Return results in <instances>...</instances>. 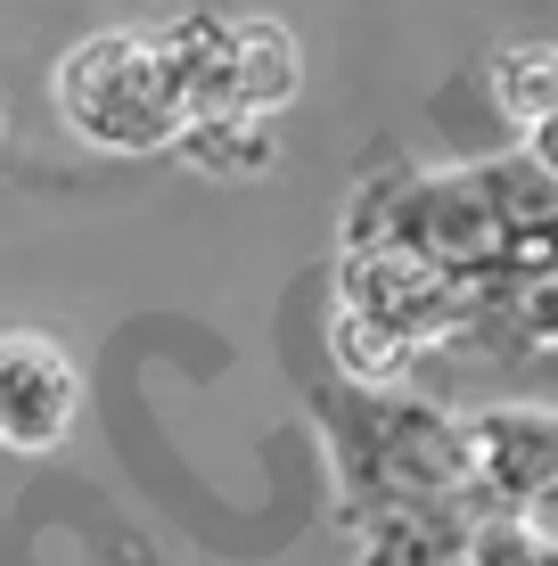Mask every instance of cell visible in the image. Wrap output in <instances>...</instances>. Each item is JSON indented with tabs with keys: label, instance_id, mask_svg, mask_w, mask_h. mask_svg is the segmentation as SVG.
Returning <instances> with one entry per match:
<instances>
[{
	"label": "cell",
	"instance_id": "obj_10",
	"mask_svg": "<svg viewBox=\"0 0 558 566\" xmlns=\"http://www.w3.org/2000/svg\"><path fill=\"white\" fill-rule=\"evenodd\" d=\"M460 566H558V517H476Z\"/></svg>",
	"mask_w": 558,
	"mask_h": 566
},
{
	"label": "cell",
	"instance_id": "obj_6",
	"mask_svg": "<svg viewBox=\"0 0 558 566\" xmlns=\"http://www.w3.org/2000/svg\"><path fill=\"white\" fill-rule=\"evenodd\" d=\"M452 452H460L468 517H558V411L550 402L460 411Z\"/></svg>",
	"mask_w": 558,
	"mask_h": 566
},
{
	"label": "cell",
	"instance_id": "obj_1",
	"mask_svg": "<svg viewBox=\"0 0 558 566\" xmlns=\"http://www.w3.org/2000/svg\"><path fill=\"white\" fill-rule=\"evenodd\" d=\"M452 419L460 411H444L419 386H387V395L329 386L320 395L345 566H460L476 517L460 501Z\"/></svg>",
	"mask_w": 558,
	"mask_h": 566
},
{
	"label": "cell",
	"instance_id": "obj_9",
	"mask_svg": "<svg viewBox=\"0 0 558 566\" xmlns=\"http://www.w3.org/2000/svg\"><path fill=\"white\" fill-rule=\"evenodd\" d=\"M172 148H181V165L214 172V181H246V172H272L280 132L272 124H189Z\"/></svg>",
	"mask_w": 558,
	"mask_h": 566
},
{
	"label": "cell",
	"instance_id": "obj_4",
	"mask_svg": "<svg viewBox=\"0 0 558 566\" xmlns=\"http://www.w3.org/2000/svg\"><path fill=\"white\" fill-rule=\"evenodd\" d=\"M50 107L74 140L107 156H165L181 140V107L165 91V66L140 25H99L83 33L50 74Z\"/></svg>",
	"mask_w": 558,
	"mask_h": 566
},
{
	"label": "cell",
	"instance_id": "obj_7",
	"mask_svg": "<svg viewBox=\"0 0 558 566\" xmlns=\"http://www.w3.org/2000/svg\"><path fill=\"white\" fill-rule=\"evenodd\" d=\"M83 419V369L42 328H9L0 337V452L42 460L74 436Z\"/></svg>",
	"mask_w": 558,
	"mask_h": 566
},
{
	"label": "cell",
	"instance_id": "obj_5",
	"mask_svg": "<svg viewBox=\"0 0 558 566\" xmlns=\"http://www.w3.org/2000/svg\"><path fill=\"white\" fill-rule=\"evenodd\" d=\"M329 312L378 328V337H394L402 354L428 369L435 354H460V345H468L476 280H452V271L411 263V255H345V247H337Z\"/></svg>",
	"mask_w": 558,
	"mask_h": 566
},
{
	"label": "cell",
	"instance_id": "obj_3",
	"mask_svg": "<svg viewBox=\"0 0 558 566\" xmlns=\"http://www.w3.org/2000/svg\"><path fill=\"white\" fill-rule=\"evenodd\" d=\"M148 50L165 66V91L189 124H272L304 91V50L263 9H172L148 17Z\"/></svg>",
	"mask_w": 558,
	"mask_h": 566
},
{
	"label": "cell",
	"instance_id": "obj_8",
	"mask_svg": "<svg viewBox=\"0 0 558 566\" xmlns=\"http://www.w3.org/2000/svg\"><path fill=\"white\" fill-rule=\"evenodd\" d=\"M493 99H502V115L517 124V148L550 156V124H558V57H550V42H526V50L493 57Z\"/></svg>",
	"mask_w": 558,
	"mask_h": 566
},
{
	"label": "cell",
	"instance_id": "obj_2",
	"mask_svg": "<svg viewBox=\"0 0 558 566\" xmlns=\"http://www.w3.org/2000/svg\"><path fill=\"white\" fill-rule=\"evenodd\" d=\"M558 172L543 148H502L468 165H411L370 156L345 198V255H411L452 280L550 263Z\"/></svg>",
	"mask_w": 558,
	"mask_h": 566
}]
</instances>
